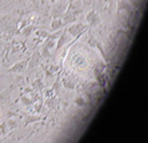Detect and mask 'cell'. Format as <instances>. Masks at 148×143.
I'll list each match as a JSON object with an SVG mask.
<instances>
[{
	"instance_id": "e0dca14e",
	"label": "cell",
	"mask_w": 148,
	"mask_h": 143,
	"mask_svg": "<svg viewBox=\"0 0 148 143\" xmlns=\"http://www.w3.org/2000/svg\"><path fill=\"white\" fill-rule=\"evenodd\" d=\"M83 1H85V0H83Z\"/></svg>"
},
{
	"instance_id": "8fae6325",
	"label": "cell",
	"mask_w": 148,
	"mask_h": 143,
	"mask_svg": "<svg viewBox=\"0 0 148 143\" xmlns=\"http://www.w3.org/2000/svg\"><path fill=\"white\" fill-rule=\"evenodd\" d=\"M75 104L77 106V107H84L86 103H85V100L83 99V97H80V96H78L76 100H75Z\"/></svg>"
},
{
	"instance_id": "277c9868",
	"label": "cell",
	"mask_w": 148,
	"mask_h": 143,
	"mask_svg": "<svg viewBox=\"0 0 148 143\" xmlns=\"http://www.w3.org/2000/svg\"><path fill=\"white\" fill-rule=\"evenodd\" d=\"M40 53L39 52H36L34 55H32V57L30 59V62H29V65H28V68L29 69H32V68H36L38 64H39V61H40Z\"/></svg>"
},
{
	"instance_id": "7a4b0ae2",
	"label": "cell",
	"mask_w": 148,
	"mask_h": 143,
	"mask_svg": "<svg viewBox=\"0 0 148 143\" xmlns=\"http://www.w3.org/2000/svg\"><path fill=\"white\" fill-rule=\"evenodd\" d=\"M85 30V27L82 24V23H75V24H71L68 29V32L71 37H77L79 36L83 31Z\"/></svg>"
},
{
	"instance_id": "9a60e30c",
	"label": "cell",
	"mask_w": 148,
	"mask_h": 143,
	"mask_svg": "<svg viewBox=\"0 0 148 143\" xmlns=\"http://www.w3.org/2000/svg\"><path fill=\"white\" fill-rule=\"evenodd\" d=\"M47 106H48V108H53L54 106H55V100H53V99H51V100H48L47 102Z\"/></svg>"
},
{
	"instance_id": "5b68a950",
	"label": "cell",
	"mask_w": 148,
	"mask_h": 143,
	"mask_svg": "<svg viewBox=\"0 0 148 143\" xmlns=\"http://www.w3.org/2000/svg\"><path fill=\"white\" fill-rule=\"evenodd\" d=\"M62 27H63V21H62V18H59V17L54 18L51 23V28H52L53 31H56V30L61 29Z\"/></svg>"
},
{
	"instance_id": "7c38bea8",
	"label": "cell",
	"mask_w": 148,
	"mask_h": 143,
	"mask_svg": "<svg viewBox=\"0 0 148 143\" xmlns=\"http://www.w3.org/2000/svg\"><path fill=\"white\" fill-rule=\"evenodd\" d=\"M32 87L36 88V89H41V88H42V81H41V79H37V80L32 84Z\"/></svg>"
},
{
	"instance_id": "9c48e42d",
	"label": "cell",
	"mask_w": 148,
	"mask_h": 143,
	"mask_svg": "<svg viewBox=\"0 0 148 143\" xmlns=\"http://www.w3.org/2000/svg\"><path fill=\"white\" fill-rule=\"evenodd\" d=\"M36 35H37L39 38H41V39H46L47 37L49 36V33H48L46 30H38V31H36Z\"/></svg>"
},
{
	"instance_id": "52a82bcc",
	"label": "cell",
	"mask_w": 148,
	"mask_h": 143,
	"mask_svg": "<svg viewBox=\"0 0 148 143\" xmlns=\"http://www.w3.org/2000/svg\"><path fill=\"white\" fill-rule=\"evenodd\" d=\"M69 37L67 36V33H62L60 35V37L58 38V45H56V49H61V47L68 41Z\"/></svg>"
},
{
	"instance_id": "3957f363",
	"label": "cell",
	"mask_w": 148,
	"mask_h": 143,
	"mask_svg": "<svg viewBox=\"0 0 148 143\" xmlns=\"http://www.w3.org/2000/svg\"><path fill=\"white\" fill-rule=\"evenodd\" d=\"M27 64H28L27 61H21V62H18V63L14 64V65L9 69V72H15V73H17V72H22L23 70H24V68L27 67Z\"/></svg>"
},
{
	"instance_id": "6da1fadb",
	"label": "cell",
	"mask_w": 148,
	"mask_h": 143,
	"mask_svg": "<svg viewBox=\"0 0 148 143\" xmlns=\"http://www.w3.org/2000/svg\"><path fill=\"white\" fill-rule=\"evenodd\" d=\"M86 22L88 23L90 27H97L101 23V17L94 10H92L86 15Z\"/></svg>"
},
{
	"instance_id": "8992f818",
	"label": "cell",
	"mask_w": 148,
	"mask_h": 143,
	"mask_svg": "<svg viewBox=\"0 0 148 143\" xmlns=\"http://www.w3.org/2000/svg\"><path fill=\"white\" fill-rule=\"evenodd\" d=\"M76 20V16H75L74 13L71 12H66L64 15H63V24H68V23H71L75 22Z\"/></svg>"
},
{
	"instance_id": "30bf717a",
	"label": "cell",
	"mask_w": 148,
	"mask_h": 143,
	"mask_svg": "<svg viewBox=\"0 0 148 143\" xmlns=\"http://www.w3.org/2000/svg\"><path fill=\"white\" fill-rule=\"evenodd\" d=\"M32 29H34L32 25H25V28L22 29L21 33H22V35H25V36H29V35L31 33V30H32Z\"/></svg>"
},
{
	"instance_id": "ba28073f",
	"label": "cell",
	"mask_w": 148,
	"mask_h": 143,
	"mask_svg": "<svg viewBox=\"0 0 148 143\" xmlns=\"http://www.w3.org/2000/svg\"><path fill=\"white\" fill-rule=\"evenodd\" d=\"M63 86L67 88V89H74L75 88V84L74 81H71V80H69V79H63Z\"/></svg>"
},
{
	"instance_id": "5bb4252c",
	"label": "cell",
	"mask_w": 148,
	"mask_h": 143,
	"mask_svg": "<svg viewBox=\"0 0 148 143\" xmlns=\"http://www.w3.org/2000/svg\"><path fill=\"white\" fill-rule=\"evenodd\" d=\"M22 102H23V104H25V106H29V104H31L32 103V101L28 97V96H22Z\"/></svg>"
},
{
	"instance_id": "4fadbf2b",
	"label": "cell",
	"mask_w": 148,
	"mask_h": 143,
	"mask_svg": "<svg viewBox=\"0 0 148 143\" xmlns=\"http://www.w3.org/2000/svg\"><path fill=\"white\" fill-rule=\"evenodd\" d=\"M51 53H49V49L46 47V46H44V48H42V56L45 57V59H47V57H51Z\"/></svg>"
},
{
	"instance_id": "2e32d148",
	"label": "cell",
	"mask_w": 148,
	"mask_h": 143,
	"mask_svg": "<svg viewBox=\"0 0 148 143\" xmlns=\"http://www.w3.org/2000/svg\"><path fill=\"white\" fill-rule=\"evenodd\" d=\"M8 125H9L10 127H15V126H16V124H15V120H14V119H10V120H8Z\"/></svg>"
}]
</instances>
